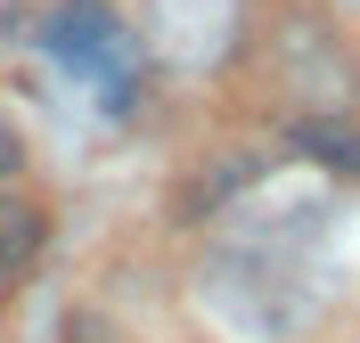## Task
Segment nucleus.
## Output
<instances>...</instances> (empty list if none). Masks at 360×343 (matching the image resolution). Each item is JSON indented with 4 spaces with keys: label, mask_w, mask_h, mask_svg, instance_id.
I'll return each mask as SVG.
<instances>
[{
    "label": "nucleus",
    "mask_w": 360,
    "mask_h": 343,
    "mask_svg": "<svg viewBox=\"0 0 360 343\" xmlns=\"http://www.w3.org/2000/svg\"><path fill=\"white\" fill-rule=\"evenodd\" d=\"M41 246H49V213L33 205V196H0V302L33 278Z\"/></svg>",
    "instance_id": "nucleus-2"
},
{
    "label": "nucleus",
    "mask_w": 360,
    "mask_h": 343,
    "mask_svg": "<svg viewBox=\"0 0 360 343\" xmlns=\"http://www.w3.org/2000/svg\"><path fill=\"white\" fill-rule=\"evenodd\" d=\"M58 58H66V66H82V74L123 82V66L139 58V41L107 17V8H98V0H82V8H66V17H58Z\"/></svg>",
    "instance_id": "nucleus-1"
},
{
    "label": "nucleus",
    "mask_w": 360,
    "mask_h": 343,
    "mask_svg": "<svg viewBox=\"0 0 360 343\" xmlns=\"http://www.w3.org/2000/svg\"><path fill=\"white\" fill-rule=\"evenodd\" d=\"M8 172H17V131L0 123V180H8Z\"/></svg>",
    "instance_id": "nucleus-3"
}]
</instances>
